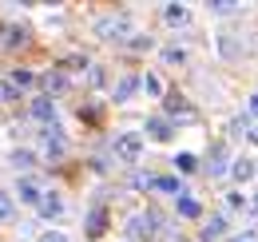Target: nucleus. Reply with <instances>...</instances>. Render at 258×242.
<instances>
[{"mask_svg": "<svg viewBox=\"0 0 258 242\" xmlns=\"http://www.w3.org/2000/svg\"><path fill=\"white\" fill-rule=\"evenodd\" d=\"M96 36H103V40H115V44H123L127 36H135L131 32V16H103L96 24Z\"/></svg>", "mask_w": 258, "mask_h": 242, "instance_id": "nucleus-1", "label": "nucleus"}, {"mask_svg": "<svg viewBox=\"0 0 258 242\" xmlns=\"http://www.w3.org/2000/svg\"><path fill=\"white\" fill-rule=\"evenodd\" d=\"M32 88V72H24V68H12L8 76H4V84H0V99H20V91Z\"/></svg>", "mask_w": 258, "mask_h": 242, "instance_id": "nucleus-2", "label": "nucleus"}, {"mask_svg": "<svg viewBox=\"0 0 258 242\" xmlns=\"http://www.w3.org/2000/svg\"><path fill=\"white\" fill-rule=\"evenodd\" d=\"M127 230H131V238H155L159 234V214H131L127 218Z\"/></svg>", "mask_w": 258, "mask_h": 242, "instance_id": "nucleus-3", "label": "nucleus"}, {"mask_svg": "<svg viewBox=\"0 0 258 242\" xmlns=\"http://www.w3.org/2000/svg\"><path fill=\"white\" fill-rule=\"evenodd\" d=\"M143 151V135H135V131H123L119 139H115V159L119 163H135Z\"/></svg>", "mask_w": 258, "mask_h": 242, "instance_id": "nucleus-4", "label": "nucleus"}, {"mask_svg": "<svg viewBox=\"0 0 258 242\" xmlns=\"http://www.w3.org/2000/svg\"><path fill=\"white\" fill-rule=\"evenodd\" d=\"M44 151H48V155H64L68 151V143H64V135H60V127H56V123L44 131Z\"/></svg>", "mask_w": 258, "mask_h": 242, "instance_id": "nucleus-5", "label": "nucleus"}, {"mask_svg": "<svg viewBox=\"0 0 258 242\" xmlns=\"http://www.w3.org/2000/svg\"><path fill=\"white\" fill-rule=\"evenodd\" d=\"M36 211L44 214V218H60V211H64V203H60L56 195H40V199H36Z\"/></svg>", "mask_w": 258, "mask_h": 242, "instance_id": "nucleus-6", "label": "nucleus"}, {"mask_svg": "<svg viewBox=\"0 0 258 242\" xmlns=\"http://www.w3.org/2000/svg\"><path fill=\"white\" fill-rule=\"evenodd\" d=\"M32 115L52 127V123H56V103H52V99H32Z\"/></svg>", "mask_w": 258, "mask_h": 242, "instance_id": "nucleus-7", "label": "nucleus"}, {"mask_svg": "<svg viewBox=\"0 0 258 242\" xmlns=\"http://www.w3.org/2000/svg\"><path fill=\"white\" fill-rule=\"evenodd\" d=\"M147 135H151L155 143H167V139H171V123L163 119V115H155V119H147Z\"/></svg>", "mask_w": 258, "mask_h": 242, "instance_id": "nucleus-8", "label": "nucleus"}, {"mask_svg": "<svg viewBox=\"0 0 258 242\" xmlns=\"http://www.w3.org/2000/svg\"><path fill=\"white\" fill-rule=\"evenodd\" d=\"M103 230H107V211H103V207H96V211H92V218H88V234H92V238H99Z\"/></svg>", "mask_w": 258, "mask_h": 242, "instance_id": "nucleus-9", "label": "nucleus"}, {"mask_svg": "<svg viewBox=\"0 0 258 242\" xmlns=\"http://www.w3.org/2000/svg\"><path fill=\"white\" fill-rule=\"evenodd\" d=\"M163 20H167V24H187L191 12H187L183 4H167V8H163Z\"/></svg>", "mask_w": 258, "mask_h": 242, "instance_id": "nucleus-10", "label": "nucleus"}, {"mask_svg": "<svg viewBox=\"0 0 258 242\" xmlns=\"http://www.w3.org/2000/svg\"><path fill=\"white\" fill-rule=\"evenodd\" d=\"M226 230V218L223 214H215V218H211V222H207V226H203V238L211 242V238H219V234H223Z\"/></svg>", "mask_w": 258, "mask_h": 242, "instance_id": "nucleus-11", "label": "nucleus"}, {"mask_svg": "<svg viewBox=\"0 0 258 242\" xmlns=\"http://www.w3.org/2000/svg\"><path fill=\"white\" fill-rule=\"evenodd\" d=\"M44 88H48V99H52V91H64L68 80L60 76V72H48V76H44Z\"/></svg>", "mask_w": 258, "mask_h": 242, "instance_id": "nucleus-12", "label": "nucleus"}, {"mask_svg": "<svg viewBox=\"0 0 258 242\" xmlns=\"http://www.w3.org/2000/svg\"><path fill=\"white\" fill-rule=\"evenodd\" d=\"M16 195H20L24 203H36V199H40V187H36L32 179H20V191H16Z\"/></svg>", "mask_w": 258, "mask_h": 242, "instance_id": "nucleus-13", "label": "nucleus"}, {"mask_svg": "<svg viewBox=\"0 0 258 242\" xmlns=\"http://www.w3.org/2000/svg\"><path fill=\"white\" fill-rule=\"evenodd\" d=\"M135 88H139V80H135V76H123V80L115 84V99H127Z\"/></svg>", "mask_w": 258, "mask_h": 242, "instance_id": "nucleus-14", "label": "nucleus"}, {"mask_svg": "<svg viewBox=\"0 0 258 242\" xmlns=\"http://www.w3.org/2000/svg\"><path fill=\"white\" fill-rule=\"evenodd\" d=\"M230 171H234V179H238V183H246L250 175H254V163H250V159H238Z\"/></svg>", "mask_w": 258, "mask_h": 242, "instance_id": "nucleus-15", "label": "nucleus"}, {"mask_svg": "<svg viewBox=\"0 0 258 242\" xmlns=\"http://www.w3.org/2000/svg\"><path fill=\"white\" fill-rule=\"evenodd\" d=\"M175 167H179V171H183V175H191L195 167H199V159H195L191 151H183V155H175Z\"/></svg>", "mask_w": 258, "mask_h": 242, "instance_id": "nucleus-16", "label": "nucleus"}, {"mask_svg": "<svg viewBox=\"0 0 258 242\" xmlns=\"http://www.w3.org/2000/svg\"><path fill=\"white\" fill-rule=\"evenodd\" d=\"M151 187H155V191H171V195H187V191L179 187V179H151Z\"/></svg>", "mask_w": 258, "mask_h": 242, "instance_id": "nucleus-17", "label": "nucleus"}, {"mask_svg": "<svg viewBox=\"0 0 258 242\" xmlns=\"http://www.w3.org/2000/svg\"><path fill=\"white\" fill-rule=\"evenodd\" d=\"M179 214L183 218H199V203L195 199H179Z\"/></svg>", "mask_w": 258, "mask_h": 242, "instance_id": "nucleus-18", "label": "nucleus"}, {"mask_svg": "<svg viewBox=\"0 0 258 242\" xmlns=\"http://www.w3.org/2000/svg\"><path fill=\"white\" fill-rule=\"evenodd\" d=\"M12 214H16V203H12V199L0 191V218H12Z\"/></svg>", "mask_w": 258, "mask_h": 242, "instance_id": "nucleus-19", "label": "nucleus"}, {"mask_svg": "<svg viewBox=\"0 0 258 242\" xmlns=\"http://www.w3.org/2000/svg\"><path fill=\"white\" fill-rule=\"evenodd\" d=\"M163 60H167V64H183V60H187V52H183V48H167Z\"/></svg>", "mask_w": 258, "mask_h": 242, "instance_id": "nucleus-20", "label": "nucleus"}, {"mask_svg": "<svg viewBox=\"0 0 258 242\" xmlns=\"http://www.w3.org/2000/svg\"><path fill=\"white\" fill-rule=\"evenodd\" d=\"M131 48H135V52H147V48H151V36H135V40H127Z\"/></svg>", "mask_w": 258, "mask_h": 242, "instance_id": "nucleus-21", "label": "nucleus"}, {"mask_svg": "<svg viewBox=\"0 0 258 242\" xmlns=\"http://www.w3.org/2000/svg\"><path fill=\"white\" fill-rule=\"evenodd\" d=\"M24 40H28L24 28H8V44H12V48H16V44H24Z\"/></svg>", "mask_w": 258, "mask_h": 242, "instance_id": "nucleus-22", "label": "nucleus"}, {"mask_svg": "<svg viewBox=\"0 0 258 242\" xmlns=\"http://www.w3.org/2000/svg\"><path fill=\"white\" fill-rule=\"evenodd\" d=\"M12 163H16V167H32V151H16Z\"/></svg>", "mask_w": 258, "mask_h": 242, "instance_id": "nucleus-23", "label": "nucleus"}, {"mask_svg": "<svg viewBox=\"0 0 258 242\" xmlns=\"http://www.w3.org/2000/svg\"><path fill=\"white\" fill-rule=\"evenodd\" d=\"M215 12H234V0H211Z\"/></svg>", "mask_w": 258, "mask_h": 242, "instance_id": "nucleus-24", "label": "nucleus"}, {"mask_svg": "<svg viewBox=\"0 0 258 242\" xmlns=\"http://www.w3.org/2000/svg\"><path fill=\"white\" fill-rule=\"evenodd\" d=\"M143 88L151 91V95H159V91H163V84H159V80H155V76H147V80H143Z\"/></svg>", "mask_w": 258, "mask_h": 242, "instance_id": "nucleus-25", "label": "nucleus"}, {"mask_svg": "<svg viewBox=\"0 0 258 242\" xmlns=\"http://www.w3.org/2000/svg\"><path fill=\"white\" fill-rule=\"evenodd\" d=\"M40 242H68L60 230H48V234H40Z\"/></svg>", "mask_w": 258, "mask_h": 242, "instance_id": "nucleus-26", "label": "nucleus"}, {"mask_svg": "<svg viewBox=\"0 0 258 242\" xmlns=\"http://www.w3.org/2000/svg\"><path fill=\"white\" fill-rule=\"evenodd\" d=\"M250 111H258V91H254V95H250Z\"/></svg>", "mask_w": 258, "mask_h": 242, "instance_id": "nucleus-27", "label": "nucleus"}, {"mask_svg": "<svg viewBox=\"0 0 258 242\" xmlns=\"http://www.w3.org/2000/svg\"><path fill=\"white\" fill-rule=\"evenodd\" d=\"M234 242H258V238H254V234H242V238H234Z\"/></svg>", "mask_w": 258, "mask_h": 242, "instance_id": "nucleus-28", "label": "nucleus"}, {"mask_svg": "<svg viewBox=\"0 0 258 242\" xmlns=\"http://www.w3.org/2000/svg\"><path fill=\"white\" fill-rule=\"evenodd\" d=\"M250 139H254V143H258V131H250Z\"/></svg>", "mask_w": 258, "mask_h": 242, "instance_id": "nucleus-29", "label": "nucleus"}]
</instances>
